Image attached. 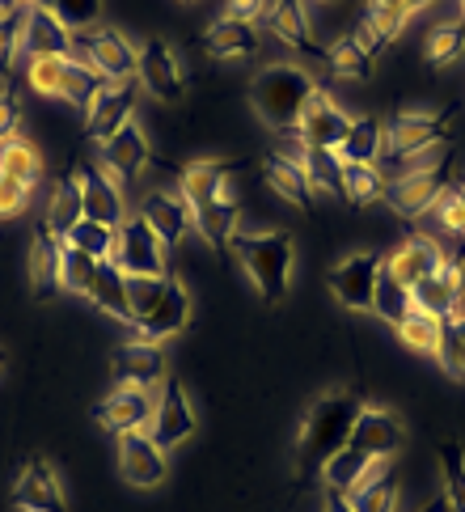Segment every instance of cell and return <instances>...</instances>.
<instances>
[{"label": "cell", "instance_id": "cell-52", "mask_svg": "<svg viewBox=\"0 0 465 512\" xmlns=\"http://www.w3.org/2000/svg\"><path fill=\"white\" fill-rule=\"evenodd\" d=\"M30 191L34 187H26V182L0 174V221H13V216H22L30 208Z\"/></svg>", "mask_w": 465, "mask_h": 512}, {"label": "cell", "instance_id": "cell-46", "mask_svg": "<svg viewBox=\"0 0 465 512\" xmlns=\"http://www.w3.org/2000/svg\"><path fill=\"white\" fill-rule=\"evenodd\" d=\"M432 221L444 229V233H465V187H457V182H444V191L436 195L432 204Z\"/></svg>", "mask_w": 465, "mask_h": 512}, {"label": "cell", "instance_id": "cell-53", "mask_svg": "<svg viewBox=\"0 0 465 512\" xmlns=\"http://www.w3.org/2000/svg\"><path fill=\"white\" fill-rule=\"evenodd\" d=\"M17 119H22V111H17V98L13 89L0 85V144L17 136Z\"/></svg>", "mask_w": 465, "mask_h": 512}, {"label": "cell", "instance_id": "cell-54", "mask_svg": "<svg viewBox=\"0 0 465 512\" xmlns=\"http://www.w3.org/2000/svg\"><path fill=\"white\" fill-rule=\"evenodd\" d=\"M267 9H271V0H229V13L225 17H237V22H263L267 17Z\"/></svg>", "mask_w": 465, "mask_h": 512}, {"label": "cell", "instance_id": "cell-2", "mask_svg": "<svg viewBox=\"0 0 465 512\" xmlns=\"http://www.w3.org/2000/svg\"><path fill=\"white\" fill-rule=\"evenodd\" d=\"M364 411V402L351 390H330L309 407L305 424H301V441H296V466L305 479H318L326 462L351 441V428Z\"/></svg>", "mask_w": 465, "mask_h": 512}, {"label": "cell", "instance_id": "cell-16", "mask_svg": "<svg viewBox=\"0 0 465 512\" xmlns=\"http://www.w3.org/2000/svg\"><path fill=\"white\" fill-rule=\"evenodd\" d=\"M64 250L68 242L60 233H51L47 221L34 229L30 237V254H26V271H30V288H34V297H55V292L64 288Z\"/></svg>", "mask_w": 465, "mask_h": 512}, {"label": "cell", "instance_id": "cell-10", "mask_svg": "<svg viewBox=\"0 0 465 512\" xmlns=\"http://www.w3.org/2000/svg\"><path fill=\"white\" fill-rule=\"evenodd\" d=\"M119 474L140 491H153L170 474V457L148 432H123L119 436Z\"/></svg>", "mask_w": 465, "mask_h": 512}, {"label": "cell", "instance_id": "cell-12", "mask_svg": "<svg viewBox=\"0 0 465 512\" xmlns=\"http://www.w3.org/2000/svg\"><path fill=\"white\" fill-rule=\"evenodd\" d=\"M444 191V170H406L394 182H385V204L402 221H419V216L432 212L436 195Z\"/></svg>", "mask_w": 465, "mask_h": 512}, {"label": "cell", "instance_id": "cell-17", "mask_svg": "<svg viewBox=\"0 0 465 512\" xmlns=\"http://www.w3.org/2000/svg\"><path fill=\"white\" fill-rule=\"evenodd\" d=\"M347 127H351V115L318 85V94L309 98L305 115H301V127H296V136H301L309 149H334V153H339Z\"/></svg>", "mask_w": 465, "mask_h": 512}, {"label": "cell", "instance_id": "cell-7", "mask_svg": "<svg viewBox=\"0 0 465 512\" xmlns=\"http://www.w3.org/2000/svg\"><path fill=\"white\" fill-rule=\"evenodd\" d=\"M110 377L115 386H132V390H157L165 381V347L153 339H127L115 347L110 356Z\"/></svg>", "mask_w": 465, "mask_h": 512}, {"label": "cell", "instance_id": "cell-48", "mask_svg": "<svg viewBox=\"0 0 465 512\" xmlns=\"http://www.w3.org/2000/svg\"><path fill=\"white\" fill-rule=\"evenodd\" d=\"M98 263L102 259H89V254H81V250H64V288L68 292H77V297H89V288H93V280H98Z\"/></svg>", "mask_w": 465, "mask_h": 512}, {"label": "cell", "instance_id": "cell-58", "mask_svg": "<svg viewBox=\"0 0 465 512\" xmlns=\"http://www.w3.org/2000/svg\"><path fill=\"white\" fill-rule=\"evenodd\" d=\"M423 512H444V508H440V504H427V508H423Z\"/></svg>", "mask_w": 465, "mask_h": 512}, {"label": "cell", "instance_id": "cell-59", "mask_svg": "<svg viewBox=\"0 0 465 512\" xmlns=\"http://www.w3.org/2000/svg\"><path fill=\"white\" fill-rule=\"evenodd\" d=\"M453 318H461V322H465V305H461V309H457V314H453Z\"/></svg>", "mask_w": 465, "mask_h": 512}, {"label": "cell", "instance_id": "cell-51", "mask_svg": "<svg viewBox=\"0 0 465 512\" xmlns=\"http://www.w3.org/2000/svg\"><path fill=\"white\" fill-rule=\"evenodd\" d=\"M26 9L17 17H9V22H0V77H9L17 56H22V17H26Z\"/></svg>", "mask_w": 465, "mask_h": 512}, {"label": "cell", "instance_id": "cell-34", "mask_svg": "<svg viewBox=\"0 0 465 512\" xmlns=\"http://www.w3.org/2000/svg\"><path fill=\"white\" fill-rule=\"evenodd\" d=\"M89 301L98 309H106V314H115L119 322H132V309H127V276L119 271L115 259L98 263V280L89 288Z\"/></svg>", "mask_w": 465, "mask_h": 512}, {"label": "cell", "instance_id": "cell-1", "mask_svg": "<svg viewBox=\"0 0 465 512\" xmlns=\"http://www.w3.org/2000/svg\"><path fill=\"white\" fill-rule=\"evenodd\" d=\"M127 309L140 339L165 343L191 326V292L178 276L161 271V276H127Z\"/></svg>", "mask_w": 465, "mask_h": 512}, {"label": "cell", "instance_id": "cell-56", "mask_svg": "<svg viewBox=\"0 0 465 512\" xmlns=\"http://www.w3.org/2000/svg\"><path fill=\"white\" fill-rule=\"evenodd\" d=\"M427 5H436V0H402V9H406V17H415V13H423Z\"/></svg>", "mask_w": 465, "mask_h": 512}, {"label": "cell", "instance_id": "cell-9", "mask_svg": "<svg viewBox=\"0 0 465 512\" xmlns=\"http://www.w3.org/2000/svg\"><path fill=\"white\" fill-rule=\"evenodd\" d=\"M136 81H140L157 102H170V106H174V102L186 98L182 64H178V56H174V47H165L161 39H144V43H140Z\"/></svg>", "mask_w": 465, "mask_h": 512}, {"label": "cell", "instance_id": "cell-63", "mask_svg": "<svg viewBox=\"0 0 465 512\" xmlns=\"http://www.w3.org/2000/svg\"><path fill=\"white\" fill-rule=\"evenodd\" d=\"M318 5H330V0H318Z\"/></svg>", "mask_w": 465, "mask_h": 512}, {"label": "cell", "instance_id": "cell-64", "mask_svg": "<svg viewBox=\"0 0 465 512\" xmlns=\"http://www.w3.org/2000/svg\"><path fill=\"white\" fill-rule=\"evenodd\" d=\"M17 512H26V508H17Z\"/></svg>", "mask_w": 465, "mask_h": 512}, {"label": "cell", "instance_id": "cell-40", "mask_svg": "<svg viewBox=\"0 0 465 512\" xmlns=\"http://www.w3.org/2000/svg\"><path fill=\"white\" fill-rule=\"evenodd\" d=\"M64 242L72 250H81L89 254V259H115V242H119V229H110V225H98V221H81L77 229H72Z\"/></svg>", "mask_w": 465, "mask_h": 512}, {"label": "cell", "instance_id": "cell-61", "mask_svg": "<svg viewBox=\"0 0 465 512\" xmlns=\"http://www.w3.org/2000/svg\"><path fill=\"white\" fill-rule=\"evenodd\" d=\"M461 22H465V0H461Z\"/></svg>", "mask_w": 465, "mask_h": 512}, {"label": "cell", "instance_id": "cell-21", "mask_svg": "<svg viewBox=\"0 0 465 512\" xmlns=\"http://www.w3.org/2000/svg\"><path fill=\"white\" fill-rule=\"evenodd\" d=\"M444 263H449V254L440 250V242H432V237H411V242H402L398 250H389L381 267H385L398 284L415 288L419 280L436 276V271H440Z\"/></svg>", "mask_w": 465, "mask_h": 512}, {"label": "cell", "instance_id": "cell-29", "mask_svg": "<svg viewBox=\"0 0 465 512\" xmlns=\"http://www.w3.org/2000/svg\"><path fill=\"white\" fill-rule=\"evenodd\" d=\"M263 22H267V30L275 34V39H284L288 47L313 51V26H309L301 0H271V9H267Z\"/></svg>", "mask_w": 465, "mask_h": 512}, {"label": "cell", "instance_id": "cell-19", "mask_svg": "<svg viewBox=\"0 0 465 512\" xmlns=\"http://www.w3.org/2000/svg\"><path fill=\"white\" fill-rule=\"evenodd\" d=\"M13 504L26 508V512H64V487H60V474L47 457H30L17 474V487H13Z\"/></svg>", "mask_w": 465, "mask_h": 512}, {"label": "cell", "instance_id": "cell-23", "mask_svg": "<svg viewBox=\"0 0 465 512\" xmlns=\"http://www.w3.org/2000/svg\"><path fill=\"white\" fill-rule=\"evenodd\" d=\"M22 51L34 56H72L77 51V34H72L51 9L30 5L22 17Z\"/></svg>", "mask_w": 465, "mask_h": 512}, {"label": "cell", "instance_id": "cell-31", "mask_svg": "<svg viewBox=\"0 0 465 512\" xmlns=\"http://www.w3.org/2000/svg\"><path fill=\"white\" fill-rule=\"evenodd\" d=\"M102 89H106V77L93 64H85L81 56H68L64 60V89H60V98L68 106H77L81 115H89V106L98 102Z\"/></svg>", "mask_w": 465, "mask_h": 512}, {"label": "cell", "instance_id": "cell-24", "mask_svg": "<svg viewBox=\"0 0 465 512\" xmlns=\"http://www.w3.org/2000/svg\"><path fill=\"white\" fill-rule=\"evenodd\" d=\"M140 216L153 225V233L165 246H178L182 237L195 229V212L182 199V191H148L144 204H140Z\"/></svg>", "mask_w": 465, "mask_h": 512}, {"label": "cell", "instance_id": "cell-30", "mask_svg": "<svg viewBox=\"0 0 465 512\" xmlns=\"http://www.w3.org/2000/svg\"><path fill=\"white\" fill-rule=\"evenodd\" d=\"M385 153V123L381 119H351L347 136L339 144V157L343 161H356V166H377Z\"/></svg>", "mask_w": 465, "mask_h": 512}, {"label": "cell", "instance_id": "cell-39", "mask_svg": "<svg viewBox=\"0 0 465 512\" xmlns=\"http://www.w3.org/2000/svg\"><path fill=\"white\" fill-rule=\"evenodd\" d=\"M415 309V297H411V288L398 284L389 271L381 267V280H377V292H372V314L385 318L389 326H398L406 314Z\"/></svg>", "mask_w": 465, "mask_h": 512}, {"label": "cell", "instance_id": "cell-60", "mask_svg": "<svg viewBox=\"0 0 465 512\" xmlns=\"http://www.w3.org/2000/svg\"><path fill=\"white\" fill-rule=\"evenodd\" d=\"M385 5H398V9H402V0H385ZM402 13H406V9H402Z\"/></svg>", "mask_w": 465, "mask_h": 512}, {"label": "cell", "instance_id": "cell-14", "mask_svg": "<svg viewBox=\"0 0 465 512\" xmlns=\"http://www.w3.org/2000/svg\"><path fill=\"white\" fill-rule=\"evenodd\" d=\"M347 445L356 453H364V457H372V462H389V457L406 445V428H402V419L394 411L364 407L360 419H356V428H351Z\"/></svg>", "mask_w": 465, "mask_h": 512}, {"label": "cell", "instance_id": "cell-22", "mask_svg": "<svg viewBox=\"0 0 465 512\" xmlns=\"http://www.w3.org/2000/svg\"><path fill=\"white\" fill-rule=\"evenodd\" d=\"M132 111H136V81H106L98 102L85 115V132L93 140H110L119 127L132 123Z\"/></svg>", "mask_w": 465, "mask_h": 512}, {"label": "cell", "instance_id": "cell-26", "mask_svg": "<svg viewBox=\"0 0 465 512\" xmlns=\"http://www.w3.org/2000/svg\"><path fill=\"white\" fill-rule=\"evenodd\" d=\"M102 166L115 178H136L148 166V136L140 132L136 119L119 127L110 140H102Z\"/></svg>", "mask_w": 465, "mask_h": 512}, {"label": "cell", "instance_id": "cell-4", "mask_svg": "<svg viewBox=\"0 0 465 512\" xmlns=\"http://www.w3.org/2000/svg\"><path fill=\"white\" fill-rule=\"evenodd\" d=\"M233 250L241 267H246L250 284L258 288L263 301H284L292 288V263H296V246L292 233L271 229V233H233Z\"/></svg>", "mask_w": 465, "mask_h": 512}, {"label": "cell", "instance_id": "cell-47", "mask_svg": "<svg viewBox=\"0 0 465 512\" xmlns=\"http://www.w3.org/2000/svg\"><path fill=\"white\" fill-rule=\"evenodd\" d=\"M64 60H68V56H34V60H30L26 81H30L34 94L60 98V89H64Z\"/></svg>", "mask_w": 465, "mask_h": 512}, {"label": "cell", "instance_id": "cell-5", "mask_svg": "<svg viewBox=\"0 0 465 512\" xmlns=\"http://www.w3.org/2000/svg\"><path fill=\"white\" fill-rule=\"evenodd\" d=\"M85 64H93L106 81H136V64H140V47L119 34L115 26H89L77 34V51Z\"/></svg>", "mask_w": 465, "mask_h": 512}, {"label": "cell", "instance_id": "cell-15", "mask_svg": "<svg viewBox=\"0 0 465 512\" xmlns=\"http://www.w3.org/2000/svg\"><path fill=\"white\" fill-rule=\"evenodd\" d=\"M77 187H81V204H85V221H98L119 229L127 221V204L119 191V178L106 166H77Z\"/></svg>", "mask_w": 465, "mask_h": 512}, {"label": "cell", "instance_id": "cell-45", "mask_svg": "<svg viewBox=\"0 0 465 512\" xmlns=\"http://www.w3.org/2000/svg\"><path fill=\"white\" fill-rule=\"evenodd\" d=\"M347 500H351V508H356V512H394L398 487H394V479H389V470H385V474H377L372 483L356 487Z\"/></svg>", "mask_w": 465, "mask_h": 512}, {"label": "cell", "instance_id": "cell-25", "mask_svg": "<svg viewBox=\"0 0 465 512\" xmlns=\"http://www.w3.org/2000/svg\"><path fill=\"white\" fill-rule=\"evenodd\" d=\"M178 191H182V199H186L191 208L216 204V199H233L229 166H225V161H191V166L182 170Z\"/></svg>", "mask_w": 465, "mask_h": 512}, {"label": "cell", "instance_id": "cell-42", "mask_svg": "<svg viewBox=\"0 0 465 512\" xmlns=\"http://www.w3.org/2000/svg\"><path fill=\"white\" fill-rule=\"evenodd\" d=\"M440 474H444V504L453 512H465V449L457 441L440 449Z\"/></svg>", "mask_w": 465, "mask_h": 512}, {"label": "cell", "instance_id": "cell-8", "mask_svg": "<svg viewBox=\"0 0 465 512\" xmlns=\"http://www.w3.org/2000/svg\"><path fill=\"white\" fill-rule=\"evenodd\" d=\"M148 436H153L165 453L195 436V407H191V394H186V386L178 377L161 381L157 411H153V424H148Z\"/></svg>", "mask_w": 465, "mask_h": 512}, {"label": "cell", "instance_id": "cell-6", "mask_svg": "<svg viewBox=\"0 0 465 512\" xmlns=\"http://www.w3.org/2000/svg\"><path fill=\"white\" fill-rule=\"evenodd\" d=\"M165 246L161 237L153 233V225L144 221L140 212H132L119 225V242H115V263L123 276H161L165 271Z\"/></svg>", "mask_w": 465, "mask_h": 512}, {"label": "cell", "instance_id": "cell-3", "mask_svg": "<svg viewBox=\"0 0 465 512\" xmlns=\"http://www.w3.org/2000/svg\"><path fill=\"white\" fill-rule=\"evenodd\" d=\"M318 94V81L313 72L301 64H271L267 72H258L254 85H250V106L254 115L263 119L271 132H296L301 127V115L309 98Z\"/></svg>", "mask_w": 465, "mask_h": 512}, {"label": "cell", "instance_id": "cell-43", "mask_svg": "<svg viewBox=\"0 0 465 512\" xmlns=\"http://www.w3.org/2000/svg\"><path fill=\"white\" fill-rule=\"evenodd\" d=\"M326 64L339 72V77H351V81L372 77V56L356 39H334V47H326Z\"/></svg>", "mask_w": 465, "mask_h": 512}, {"label": "cell", "instance_id": "cell-32", "mask_svg": "<svg viewBox=\"0 0 465 512\" xmlns=\"http://www.w3.org/2000/svg\"><path fill=\"white\" fill-rule=\"evenodd\" d=\"M47 229L51 233H60L68 237L72 229H77L85 221V204H81V187H77V178H64V182H55L51 187V199H47Z\"/></svg>", "mask_w": 465, "mask_h": 512}, {"label": "cell", "instance_id": "cell-28", "mask_svg": "<svg viewBox=\"0 0 465 512\" xmlns=\"http://www.w3.org/2000/svg\"><path fill=\"white\" fill-rule=\"evenodd\" d=\"M258 47H263V39H258V26H250V22L220 17V22L208 26V51L220 60H250V56H258Z\"/></svg>", "mask_w": 465, "mask_h": 512}, {"label": "cell", "instance_id": "cell-38", "mask_svg": "<svg viewBox=\"0 0 465 512\" xmlns=\"http://www.w3.org/2000/svg\"><path fill=\"white\" fill-rule=\"evenodd\" d=\"M301 170H305L309 191H322V195H343V157L334 153V149H309Z\"/></svg>", "mask_w": 465, "mask_h": 512}, {"label": "cell", "instance_id": "cell-55", "mask_svg": "<svg viewBox=\"0 0 465 512\" xmlns=\"http://www.w3.org/2000/svg\"><path fill=\"white\" fill-rule=\"evenodd\" d=\"M326 512H356V508H351V500L339 496V491H326Z\"/></svg>", "mask_w": 465, "mask_h": 512}, {"label": "cell", "instance_id": "cell-27", "mask_svg": "<svg viewBox=\"0 0 465 512\" xmlns=\"http://www.w3.org/2000/svg\"><path fill=\"white\" fill-rule=\"evenodd\" d=\"M385 470H389V462H372V457H364V453H356L351 445H343V449L326 462L322 479H326V491H339V496H351L356 487L372 483V479H377V474H385Z\"/></svg>", "mask_w": 465, "mask_h": 512}, {"label": "cell", "instance_id": "cell-36", "mask_svg": "<svg viewBox=\"0 0 465 512\" xmlns=\"http://www.w3.org/2000/svg\"><path fill=\"white\" fill-rule=\"evenodd\" d=\"M263 178H267V187L284 199V204L309 208V182H305L301 166H292V161H284V157H271L263 166Z\"/></svg>", "mask_w": 465, "mask_h": 512}, {"label": "cell", "instance_id": "cell-11", "mask_svg": "<svg viewBox=\"0 0 465 512\" xmlns=\"http://www.w3.org/2000/svg\"><path fill=\"white\" fill-rule=\"evenodd\" d=\"M381 254H347V259L330 271V292L334 301H343L347 309H360L368 314L372 309V292H377V280H381Z\"/></svg>", "mask_w": 465, "mask_h": 512}, {"label": "cell", "instance_id": "cell-41", "mask_svg": "<svg viewBox=\"0 0 465 512\" xmlns=\"http://www.w3.org/2000/svg\"><path fill=\"white\" fill-rule=\"evenodd\" d=\"M343 195L351 204H372V199H385V174L377 166H356V161H343Z\"/></svg>", "mask_w": 465, "mask_h": 512}, {"label": "cell", "instance_id": "cell-57", "mask_svg": "<svg viewBox=\"0 0 465 512\" xmlns=\"http://www.w3.org/2000/svg\"><path fill=\"white\" fill-rule=\"evenodd\" d=\"M26 5H39V9H51V0H26Z\"/></svg>", "mask_w": 465, "mask_h": 512}, {"label": "cell", "instance_id": "cell-49", "mask_svg": "<svg viewBox=\"0 0 465 512\" xmlns=\"http://www.w3.org/2000/svg\"><path fill=\"white\" fill-rule=\"evenodd\" d=\"M436 360H440L453 377L465 381V322H461V318H444V347H440Z\"/></svg>", "mask_w": 465, "mask_h": 512}, {"label": "cell", "instance_id": "cell-18", "mask_svg": "<svg viewBox=\"0 0 465 512\" xmlns=\"http://www.w3.org/2000/svg\"><path fill=\"white\" fill-rule=\"evenodd\" d=\"M153 411H157V398L153 390H132V386H115L98 407H93V415L102 419V424L110 432H148V424H153Z\"/></svg>", "mask_w": 465, "mask_h": 512}, {"label": "cell", "instance_id": "cell-37", "mask_svg": "<svg viewBox=\"0 0 465 512\" xmlns=\"http://www.w3.org/2000/svg\"><path fill=\"white\" fill-rule=\"evenodd\" d=\"M0 174H9V178H17V182H26V187H34V182H39V174H43L39 149H34L30 140H22V136L5 140V144H0Z\"/></svg>", "mask_w": 465, "mask_h": 512}, {"label": "cell", "instance_id": "cell-33", "mask_svg": "<svg viewBox=\"0 0 465 512\" xmlns=\"http://www.w3.org/2000/svg\"><path fill=\"white\" fill-rule=\"evenodd\" d=\"M195 212V233L208 242L212 250H225L237 233V199H216V204L191 208Z\"/></svg>", "mask_w": 465, "mask_h": 512}, {"label": "cell", "instance_id": "cell-13", "mask_svg": "<svg viewBox=\"0 0 465 512\" xmlns=\"http://www.w3.org/2000/svg\"><path fill=\"white\" fill-rule=\"evenodd\" d=\"M444 144V115L436 111H402L385 127V153L389 157H419L427 149Z\"/></svg>", "mask_w": 465, "mask_h": 512}, {"label": "cell", "instance_id": "cell-50", "mask_svg": "<svg viewBox=\"0 0 465 512\" xmlns=\"http://www.w3.org/2000/svg\"><path fill=\"white\" fill-rule=\"evenodd\" d=\"M98 9H102V0H51V13L60 17L72 34H81L98 22Z\"/></svg>", "mask_w": 465, "mask_h": 512}, {"label": "cell", "instance_id": "cell-62", "mask_svg": "<svg viewBox=\"0 0 465 512\" xmlns=\"http://www.w3.org/2000/svg\"><path fill=\"white\" fill-rule=\"evenodd\" d=\"M0 369H5V352H0Z\"/></svg>", "mask_w": 465, "mask_h": 512}, {"label": "cell", "instance_id": "cell-44", "mask_svg": "<svg viewBox=\"0 0 465 512\" xmlns=\"http://www.w3.org/2000/svg\"><path fill=\"white\" fill-rule=\"evenodd\" d=\"M461 51H465V22H440L427 34L423 56L432 64H453V60H461Z\"/></svg>", "mask_w": 465, "mask_h": 512}, {"label": "cell", "instance_id": "cell-35", "mask_svg": "<svg viewBox=\"0 0 465 512\" xmlns=\"http://www.w3.org/2000/svg\"><path fill=\"white\" fill-rule=\"evenodd\" d=\"M394 331L419 356H440V347H444V318L423 314V309H411V314H406Z\"/></svg>", "mask_w": 465, "mask_h": 512}, {"label": "cell", "instance_id": "cell-20", "mask_svg": "<svg viewBox=\"0 0 465 512\" xmlns=\"http://www.w3.org/2000/svg\"><path fill=\"white\" fill-rule=\"evenodd\" d=\"M415 297V309L423 314H436V318H453L461 309V297H465V263L461 259H449L436 276H427L411 288Z\"/></svg>", "mask_w": 465, "mask_h": 512}]
</instances>
